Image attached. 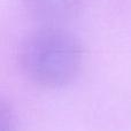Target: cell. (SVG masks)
<instances>
[{
  "label": "cell",
  "instance_id": "1",
  "mask_svg": "<svg viewBox=\"0 0 131 131\" xmlns=\"http://www.w3.org/2000/svg\"><path fill=\"white\" fill-rule=\"evenodd\" d=\"M83 59L79 40L55 25L29 34L18 48V62L24 75L44 88L69 84L78 74Z\"/></svg>",
  "mask_w": 131,
  "mask_h": 131
},
{
  "label": "cell",
  "instance_id": "3",
  "mask_svg": "<svg viewBox=\"0 0 131 131\" xmlns=\"http://www.w3.org/2000/svg\"><path fill=\"white\" fill-rule=\"evenodd\" d=\"M0 131H17V122L10 105L1 101L0 106Z\"/></svg>",
  "mask_w": 131,
  "mask_h": 131
},
{
  "label": "cell",
  "instance_id": "2",
  "mask_svg": "<svg viewBox=\"0 0 131 131\" xmlns=\"http://www.w3.org/2000/svg\"><path fill=\"white\" fill-rule=\"evenodd\" d=\"M32 17L50 25L75 17L81 12L84 0H22Z\"/></svg>",
  "mask_w": 131,
  "mask_h": 131
}]
</instances>
